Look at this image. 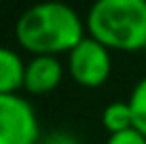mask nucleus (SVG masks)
<instances>
[{
	"label": "nucleus",
	"instance_id": "1",
	"mask_svg": "<svg viewBox=\"0 0 146 144\" xmlns=\"http://www.w3.org/2000/svg\"><path fill=\"white\" fill-rule=\"evenodd\" d=\"M15 36L32 55L70 53L85 38V23L70 4L40 2L19 15Z\"/></svg>",
	"mask_w": 146,
	"mask_h": 144
},
{
	"label": "nucleus",
	"instance_id": "2",
	"mask_svg": "<svg viewBox=\"0 0 146 144\" xmlns=\"http://www.w3.org/2000/svg\"><path fill=\"white\" fill-rule=\"evenodd\" d=\"M89 36L119 51L146 47V0H98L87 13Z\"/></svg>",
	"mask_w": 146,
	"mask_h": 144
},
{
	"label": "nucleus",
	"instance_id": "3",
	"mask_svg": "<svg viewBox=\"0 0 146 144\" xmlns=\"http://www.w3.org/2000/svg\"><path fill=\"white\" fill-rule=\"evenodd\" d=\"M110 70H112L110 49L93 36H85L68 53V72L83 87H100L110 76Z\"/></svg>",
	"mask_w": 146,
	"mask_h": 144
},
{
	"label": "nucleus",
	"instance_id": "4",
	"mask_svg": "<svg viewBox=\"0 0 146 144\" xmlns=\"http://www.w3.org/2000/svg\"><path fill=\"white\" fill-rule=\"evenodd\" d=\"M38 117L17 93H0V144H36Z\"/></svg>",
	"mask_w": 146,
	"mask_h": 144
},
{
	"label": "nucleus",
	"instance_id": "5",
	"mask_svg": "<svg viewBox=\"0 0 146 144\" xmlns=\"http://www.w3.org/2000/svg\"><path fill=\"white\" fill-rule=\"evenodd\" d=\"M64 66L57 55H32L26 62L23 89L30 93H49L62 83Z\"/></svg>",
	"mask_w": 146,
	"mask_h": 144
},
{
	"label": "nucleus",
	"instance_id": "6",
	"mask_svg": "<svg viewBox=\"0 0 146 144\" xmlns=\"http://www.w3.org/2000/svg\"><path fill=\"white\" fill-rule=\"evenodd\" d=\"M26 62L11 47L0 44V93H17L23 87Z\"/></svg>",
	"mask_w": 146,
	"mask_h": 144
},
{
	"label": "nucleus",
	"instance_id": "7",
	"mask_svg": "<svg viewBox=\"0 0 146 144\" xmlns=\"http://www.w3.org/2000/svg\"><path fill=\"white\" fill-rule=\"evenodd\" d=\"M102 125L110 136L119 133V131H125V129H131L133 115H131V108H129V102H123V100L110 102L102 110Z\"/></svg>",
	"mask_w": 146,
	"mask_h": 144
},
{
	"label": "nucleus",
	"instance_id": "8",
	"mask_svg": "<svg viewBox=\"0 0 146 144\" xmlns=\"http://www.w3.org/2000/svg\"><path fill=\"white\" fill-rule=\"evenodd\" d=\"M127 102H129V108H131V115H133V127L142 136H146V76H142L133 85Z\"/></svg>",
	"mask_w": 146,
	"mask_h": 144
},
{
	"label": "nucleus",
	"instance_id": "9",
	"mask_svg": "<svg viewBox=\"0 0 146 144\" xmlns=\"http://www.w3.org/2000/svg\"><path fill=\"white\" fill-rule=\"evenodd\" d=\"M106 144H146V136H142L135 127H131V129H125V131L108 136Z\"/></svg>",
	"mask_w": 146,
	"mask_h": 144
},
{
	"label": "nucleus",
	"instance_id": "10",
	"mask_svg": "<svg viewBox=\"0 0 146 144\" xmlns=\"http://www.w3.org/2000/svg\"><path fill=\"white\" fill-rule=\"evenodd\" d=\"M42 144H80V140L74 136V133L59 129V131L47 133V136H44V140H42Z\"/></svg>",
	"mask_w": 146,
	"mask_h": 144
},
{
	"label": "nucleus",
	"instance_id": "11",
	"mask_svg": "<svg viewBox=\"0 0 146 144\" xmlns=\"http://www.w3.org/2000/svg\"><path fill=\"white\" fill-rule=\"evenodd\" d=\"M144 53H146V47H144Z\"/></svg>",
	"mask_w": 146,
	"mask_h": 144
}]
</instances>
